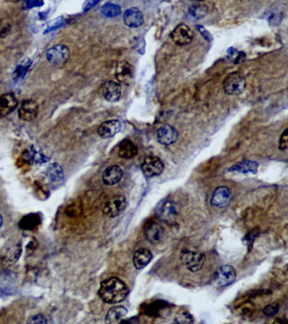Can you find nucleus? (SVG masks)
I'll return each instance as SVG.
<instances>
[{
  "label": "nucleus",
  "mask_w": 288,
  "mask_h": 324,
  "mask_svg": "<svg viewBox=\"0 0 288 324\" xmlns=\"http://www.w3.org/2000/svg\"><path fill=\"white\" fill-rule=\"evenodd\" d=\"M129 292V288L124 281L116 277H112L101 283L98 295L106 303L117 304L125 300Z\"/></svg>",
  "instance_id": "f257e3e1"
},
{
  "label": "nucleus",
  "mask_w": 288,
  "mask_h": 324,
  "mask_svg": "<svg viewBox=\"0 0 288 324\" xmlns=\"http://www.w3.org/2000/svg\"><path fill=\"white\" fill-rule=\"evenodd\" d=\"M223 90L229 95H238L245 90L246 79L239 72L228 74L223 80Z\"/></svg>",
  "instance_id": "f03ea898"
},
{
  "label": "nucleus",
  "mask_w": 288,
  "mask_h": 324,
  "mask_svg": "<svg viewBox=\"0 0 288 324\" xmlns=\"http://www.w3.org/2000/svg\"><path fill=\"white\" fill-rule=\"evenodd\" d=\"M155 213L161 222H172L178 215L179 208L173 201L165 199L157 204Z\"/></svg>",
  "instance_id": "7ed1b4c3"
},
{
  "label": "nucleus",
  "mask_w": 288,
  "mask_h": 324,
  "mask_svg": "<svg viewBox=\"0 0 288 324\" xmlns=\"http://www.w3.org/2000/svg\"><path fill=\"white\" fill-rule=\"evenodd\" d=\"M181 260L189 271L197 272L203 268L206 257L199 251L186 250L181 254Z\"/></svg>",
  "instance_id": "20e7f679"
},
{
  "label": "nucleus",
  "mask_w": 288,
  "mask_h": 324,
  "mask_svg": "<svg viewBox=\"0 0 288 324\" xmlns=\"http://www.w3.org/2000/svg\"><path fill=\"white\" fill-rule=\"evenodd\" d=\"M70 52L67 46L57 44L48 48L46 53V58L49 63L56 66L64 65L69 60Z\"/></svg>",
  "instance_id": "39448f33"
},
{
  "label": "nucleus",
  "mask_w": 288,
  "mask_h": 324,
  "mask_svg": "<svg viewBox=\"0 0 288 324\" xmlns=\"http://www.w3.org/2000/svg\"><path fill=\"white\" fill-rule=\"evenodd\" d=\"M127 207V200L122 195H115L109 198L104 204V213L110 218H115L124 213Z\"/></svg>",
  "instance_id": "423d86ee"
},
{
  "label": "nucleus",
  "mask_w": 288,
  "mask_h": 324,
  "mask_svg": "<svg viewBox=\"0 0 288 324\" xmlns=\"http://www.w3.org/2000/svg\"><path fill=\"white\" fill-rule=\"evenodd\" d=\"M143 174L146 177H157L162 173L164 170V164L161 159L157 156H147L143 161L141 165Z\"/></svg>",
  "instance_id": "0eeeda50"
},
{
  "label": "nucleus",
  "mask_w": 288,
  "mask_h": 324,
  "mask_svg": "<svg viewBox=\"0 0 288 324\" xmlns=\"http://www.w3.org/2000/svg\"><path fill=\"white\" fill-rule=\"evenodd\" d=\"M237 272L230 265H223L217 269L214 274V281L220 287H226L235 281Z\"/></svg>",
  "instance_id": "6e6552de"
},
{
  "label": "nucleus",
  "mask_w": 288,
  "mask_h": 324,
  "mask_svg": "<svg viewBox=\"0 0 288 324\" xmlns=\"http://www.w3.org/2000/svg\"><path fill=\"white\" fill-rule=\"evenodd\" d=\"M170 37L177 45H188L193 41L194 32L188 26L180 24L171 32Z\"/></svg>",
  "instance_id": "1a4fd4ad"
},
{
  "label": "nucleus",
  "mask_w": 288,
  "mask_h": 324,
  "mask_svg": "<svg viewBox=\"0 0 288 324\" xmlns=\"http://www.w3.org/2000/svg\"><path fill=\"white\" fill-rule=\"evenodd\" d=\"M101 90L104 97L109 102H117L121 98L122 86L119 82L106 81L102 85Z\"/></svg>",
  "instance_id": "9d476101"
},
{
  "label": "nucleus",
  "mask_w": 288,
  "mask_h": 324,
  "mask_svg": "<svg viewBox=\"0 0 288 324\" xmlns=\"http://www.w3.org/2000/svg\"><path fill=\"white\" fill-rule=\"evenodd\" d=\"M38 104L33 100H24L18 110L19 118L25 122H32L37 119Z\"/></svg>",
  "instance_id": "9b49d317"
},
{
  "label": "nucleus",
  "mask_w": 288,
  "mask_h": 324,
  "mask_svg": "<svg viewBox=\"0 0 288 324\" xmlns=\"http://www.w3.org/2000/svg\"><path fill=\"white\" fill-rule=\"evenodd\" d=\"M178 139V133L174 127L169 124L161 126L157 131V140L161 145H173Z\"/></svg>",
  "instance_id": "f8f14e48"
},
{
  "label": "nucleus",
  "mask_w": 288,
  "mask_h": 324,
  "mask_svg": "<svg viewBox=\"0 0 288 324\" xmlns=\"http://www.w3.org/2000/svg\"><path fill=\"white\" fill-rule=\"evenodd\" d=\"M145 236L151 244H158L163 240L165 236V230L161 224L157 222L148 223L145 229Z\"/></svg>",
  "instance_id": "ddd939ff"
},
{
  "label": "nucleus",
  "mask_w": 288,
  "mask_h": 324,
  "mask_svg": "<svg viewBox=\"0 0 288 324\" xmlns=\"http://www.w3.org/2000/svg\"><path fill=\"white\" fill-rule=\"evenodd\" d=\"M232 199V192L228 187L222 186L215 190L212 197V204L217 208H224L228 206Z\"/></svg>",
  "instance_id": "4468645a"
},
{
  "label": "nucleus",
  "mask_w": 288,
  "mask_h": 324,
  "mask_svg": "<svg viewBox=\"0 0 288 324\" xmlns=\"http://www.w3.org/2000/svg\"><path fill=\"white\" fill-rule=\"evenodd\" d=\"M18 100L12 93L0 95V119L6 118L17 107Z\"/></svg>",
  "instance_id": "2eb2a0df"
},
{
  "label": "nucleus",
  "mask_w": 288,
  "mask_h": 324,
  "mask_svg": "<svg viewBox=\"0 0 288 324\" xmlns=\"http://www.w3.org/2000/svg\"><path fill=\"white\" fill-rule=\"evenodd\" d=\"M125 24L130 28H137L144 23V16L140 9L131 7L124 14Z\"/></svg>",
  "instance_id": "dca6fc26"
},
{
  "label": "nucleus",
  "mask_w": 288,
  "mask_h": 324,
  "mask_svg": "<svg viewBox=\"0 0 288 324\" xmlns=\"http://www.w3.org/2000/svg\"><path fill=\"white\" fill-rule=\"evenodd\" d=\"M121 123L119 120H109L104 122L98 128V135L103 139L114 137L121 129Z\"/></svg>",
  "instance_id": "f3484780"
},
{
  "label": "nucleus",
  "mask_w": 288,
  "mask_h": 324,
  "mask_svg": "<svg viewBox=\"0 0 288 324\" xmlns=\"http://www.w3.org/2000/svg\"><path fill=\"white\" fill-rule=\"evenodd\" d=\"M124 172L121 167L117 165L107 167L106 170L103 173V181L104 183L109 186L117 184L121 181Z\"/></svg>",
  "instance_id": "a211bd4d"
},
{
  "label": "nucleus",
  "mask_w": 288,
  "mask_h": 324,
  "mask_svg": "<svg viewBox=\"0 0 288 324\" xmlns=\"http://www.w3.org/2000/svg\"><path fill=\"white\" fill-rule=\"evenodd\" d=\"M115 77L119 83L129 84L133 78L132 67L130 63L123 61L117 65Z\"/></svg>",
  "instance_id": "6ab92c4d"
},
{
  "label": "nucleus",
  "mask_w": 288,
  "mask_h": 324,
  "mask_svg": "<svg viewBox=\"0 0 288 324\" xmlns=\"http://www.w3.org/2000/svg\"><path fill=\"white\" fill-rule=\"evenodd\" d=\"M152 253L147 248H140L135 252L133 257V264L135 269H142L147 266L152 259Z\"/></svg>",
  "instance_id": "aec40b11"
},
{
  "label": "nucleus",
  "mask_w": 288,
  "mask_h": 324,
  "mask_svg": "<svg viewBox=\"0 0 288 324\" xmlns=\"http://www.w3.org/2000/svg\"><path fill=\"white\" fill-rule=\"evenodd\" d=\"M138 153V148L130 140H124L119 144V156L121 158L131 159Z\"/></svg>",
  "instance_id": "412c9836"
},
{
  "label": "nucleus",
  "mask_w": 288,
  "mask_h": 324,
  "mask_svg": "<svg viewBox=\"0 0 288 324\" xmlns=\"http://www.w3.org/2000/svg\"><path fill=\"white\" fill-rule=\"evenodd\" d=\"M127 308H125V306H113L112 308L109 309L108 313H107L106 317H105V322L106 323H117V322H119L124 316L127 315Z\"/></svg>",
  "instance_id": "4be33fe9"
},
{
  "label": "nucleus",
  "mask_w": 288,
  "mask_h": 324,
  "mask_svg": "<svg viewBox=\"0 0 288 324\" xmlns=\"http://www.w3.org/2000/svg\"><path fill=\"white\" fill-rule=\"evenodd\" d=\"M258 169V164L255 161H243L233 165L229 171H237L239 173L247 174V173H256Z\"/></svg>",
  "instance_id": "5701e85b"
},
{
  "label": "nucleus",
  "mask_w": 288,
  "mask_h": 324,
  "mask_svg": "<svg viewBox=\"0 0 288 324\" xmlns=\"http://www.w3.org/2000/svg\"><path fill=\"white\" fill-rule=\"evenodd\" d=\"M41 224V218L37 213H29L25 215L21 222H20V227L25 231H33L37 229L38 226Z\"/></svg>",
  "instance_id": "b1692460"
},
{
  "label": "nucleus",
  "mask_w": 288,
  "mask_h": 324,
  "mask_svg": "<svg viewBox=\"0 0 288 324\" xmlns=\"http://www.w3.org/2000/svg\"><path fill=\"white\" fill-rule=\"evenodd\" d=\"M32 65V61L31 59H25L22 61V63L16 67V69L14 70L13 79L15 81L18 82L21 79H23L27 72L29 70L30 67Z\"/></svg>",
  "instance_id": "393cba45"
},
{
  "label": "nucleus",
  "mask_w": 288,
  "mask_h": 324,
  "mask_svg": "<svg viewBox=\"0 0 288 324\" xmlns=\"http://www.w3.org/2000/svg\"><path fill=\"white\" fill-rule=\"evenodd\" d=\"M48 177L52 182H59L64 178V171L60 165L53 163L48 167Z\"/></svg>",
  "instance_id": "a878e982"
},
{
  "label": "nucleus",
  "mask_w": 288,
  "mask_h": 324,
  "mask_svg": "<svg viewBox=\"0 0 288 324\" xmlns=\"http://www.w3.org/2000/svg\"><path fill=\"white\" fill-rule=\"evenodd\" d=\"M101 13L108 18H114L121 14V8L115 4L107 3L101 9Z\"/></svg>",
  "instance_id": "bb28decb"
},
{
  "label": "nucleus",
  "mask_w": 288,
  "mask_h": 324,
  "mask_svg": "<svg viewBox=\"0 0 288 324\" xmlns=\"http://www.w3.org/2000/svg\"><path fill=\"white\" fill-rule=\"evenodd\" d=\"M188 12L193 18L201 19L207 16L208 13V7L203 4H196L191 6L188 9Z\"/></svg>",
  "instance_id": "cd10ccee"
},
{
  "label": "nucleus",
  "mask_w": 288,
  "mask_h": 324,
  "mask_svg": "<svg viewBox=\"0 0 288 324\" xmlns=\"http://www.w3.org/2000/svg\"><path fill=\"white\" fill-rule=\"evenodd\" d=\"M22 246L20 244L14 246L10 250L7 252V254L6 256V260L11 264H14L18 260L20 256L22 254Z\"/></svg>",
  "instance_id": "c85d7f7f"
},
{
  "label": "nucleus",
  "mask_w": 288,
  "mask_h": 324,
  "mask_svg": "<svg viewBox=\"0 0 288 324\" xmlns=\"http://www.w3.org/2000/svg\"><path fill=\"white\" fill-rule=\"evenodd\" d=\"M81 204L79 202H77V201H74V202H72L71 203L68 204L66 209H65V213L69 217L79 216L81 213Z\"/></svg>",
  "instance_id": "c756f323"
},
{
  "label": "nucleus",
  "mask_w": 288,
  "mask_h": 324,
  "mask_svg": "<svg viewBox=\"0 0 288 324\" xmlns=\"http://www.w3.org/2000/svg\"><path fill=\"white\" fill-rule=\"evenodd\" d=\"M65 23H66V20L64 19V17L59 16L58 18L54 19V20H53V21H50L48 23L44 33L47 34L48 32H53L54 30L58 29L60 27H64Z\"/></svg>",
  "instance_id": "7c9ffc66"
},
{
  "label": "nucleus",
  "mask_w": 288,
  "mask_h": 324,
  "mask_svg": "<svg viewBox=\"0 0 288 324\" xmlns=\"http://www.w3.org/2000/svg\"><path fill=\"white\" fill-rule=\"evenodd\" d=\"M12 28V23L10 19L4 18L0 20V38L7 37Z\"/></svg>",
  "instance_id": "2f4dec72"
},
{
  "label": "nucleus",
  "mask_w": 288,
  "mask_h": 324,
  "mask_svg": "<svg viewBox=\"0 0 288 324\" xmlns=\"http://www.w3.org/2000/svg\"><path fill=\"white\" fill-rule=\"evenodd\" d=\"M228 58L233 63H243L245 59V53L243 52H238L234 48H230L228 51Z\"/></svg>",
  "instance_id": "473e14b6"
},
{
  "label": "nucleus",
  "mask_w": 288,
  "mask_h": 324,
  "mask_svg": "<svg viewBox=\"0 0 288 324\" xmlns=\"http://www.w3.org/2000/svg\"><path fill=\"white\" fill-rule=\"evenodd\" d=\"M175 321L177 323H193V316L187 311H182L175 317Z\"/></svg>",
  "instance_id": "72a5a7b5"
},
{
  "label": "nucleus",
  "mask_w": 288,
  "mask_h": 324,
  "mask_svg": "<svg viewBox=\"0 0 288 324\" xmlns=\"http://www.w3.org/2000/svg\"><path fill=\"white\" fill-rule=\"evenodd\" d=\"M280 309V306L278 303H271L270 305H267L263 310L264 315L268 316H275V314H277L278 311Z\"/></svg>",
  "instance_id": "f704fd0d"
},
{
  "label": "nucleus",
  "mask_w": 288,
  "mask_h": 324,
  "mask_svg": "<svg viewBox=\"0 0 288 324\" xmlns=\"http://www.w3.org/2000/svg\"><path fill=\"white\" fill-rule=\"evenodd\" d=\"M27 158H29L30 160L37 162V163H43L44 161H46L45 156L41 155L40 153H37V151H30L27 153Z\"/></svg>",
  "instance_id": "c9c22d12"
},
{
  "label": "nucleus",
  "mask_w": 288,
  "mask_h": 324,
  "mask_svg": "<svg viewBox=\"0 0 288 324\" xmlns=\"http://www.w3.org/2000/svg\"><path fill=\"white\" fill-rule=\"evenodd\" d=\"M288 147V130L285 129L283 132L282 135L280 136V141H279V149L280 150H285Z\"/></svg>",
  "instance_id": "e433bc0d"
},
{
  "label": "nucleus",
  "mask_w": 288,
  "mask_h": 324,
  "mask_svg": "<svg viewBox=\"0 0 288 324\" xmlns=\"http://www.w3.org/2000/svg\"><path fill=\"white\" fill-rule=\"evenodd\" d=\"M44 5L43 0H25V6L27 9L38 8Z\"/></svg>",
  "instance_id": "4c0bfd02"
},
{
  "label": "nucleus",
  "mask_w": 288,
  "mask_h": 324,
  "mask_svg": "<svg viewBox=\"0 0 288 324\" xmlns=\"http://www.w3.org/2000/svg\"><path fill=\"white\" fill-rule=\"evenodd\" d=\"M27 322H29V323L43 324L47 323V322H48V320H47L45 316L42 315V314H37V315H35V316H32V317L27 321Z\"/></svg>",
  "instance_id": "58836bf2"
},
{
  "label": "nucleus",
  "mask_w": 288,
  "mask_h": 324,
  "mask_svg": "<svg viewBox=\"0 0 288 324\" xmlns=\"http://www.w3.org/2000/svg\"><path fill=\"white\" fill-rule=\"evenodd\" d=\"M101 0H85L83 6H82V10L84 12H87L90 11L94 6H97Z\"/></svg>",
  "instance_id": "ea45409f"
},
{
  "label": "nucleus",
  "mask_w": 288,
  "mask_h": 324,
  "mask_svg": "<svg viewBox=\"0 0 288 324\" xmlns=\"http://www.w3.org/2000/svg\"><path fill=\"white\" fill-rule=\"evenodd\" d=\"M6 1H8V2H11V3H18V2H20L21 0H6Z\"/></svg>",
  "instance_id": "a19ab883"
},
{
  "label": "nucleus",
  "mask_w": 288,
  "mask_h": 324,
  "mask_svg": "<svg viewBox=\"0 0 288 324\" xmlns=\"http://www.w3.org/2000/svg\"><path fill=\"white\" fill-rule=\"evenodd\" d=\"M2 225H3V217L0 214V228L2 227Z\"/></svg>",
  "instance_id": "79ce46f5"
},
{
  "label": "nucleus",
  "mask_w": 288,
  "mask_h": 324,
  "mask_svg": "<svg viewBox=\"0 0 288 324\" xmlns=\"http://www.w3.org/2000/svg\"><path fill=\"white\" fill-rule=\"evenodd\" d=\"M190 1H194V2H201V1H203V0H190Z\"/></svg>",
  "instance_id": "37998d69"
}]
</instances>
